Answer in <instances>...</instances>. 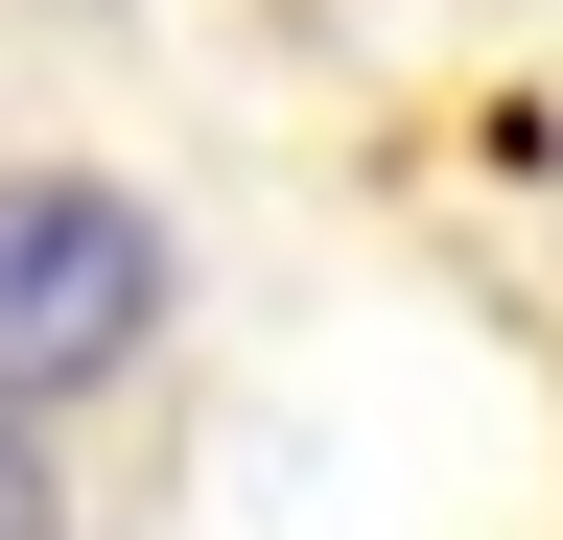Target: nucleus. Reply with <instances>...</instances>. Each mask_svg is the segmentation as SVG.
I'll return each instance as SVG.
<instances>
[{
    "label": "nucleus",
    "instance_id": "nucleus-1",
    "mask_svg": "<svg viewBox=\"0 0 563 540\" xmlns=\"http://www.w3.org/2000/svg\"><path fill=\"white\" fill-rule=\"evenodd\" d=\"M165 329H188V235H165V188L95 165V142H0V423H95V399L165 376Z\"/></svg>",
    "mask_w": 563,
    "mask_h": 540
},
{
    "label": "nucleus",
    "instance_id": "nucleus-2",
    "mask_svg": "<svg viewBox=\"0 0 563 540\" xmlns=\"http://www.w3.org/2000/svg\"><path fill=\"white\" fill-rule=\"evenodd\" d=\"M0 540H70V470H47L24 423H0Z\"/></svg>",
    "mask_w": 563,
    "mask_h": 540
}]
</instances>
